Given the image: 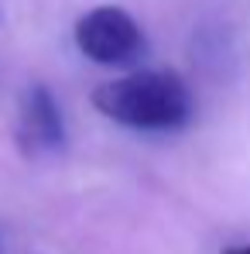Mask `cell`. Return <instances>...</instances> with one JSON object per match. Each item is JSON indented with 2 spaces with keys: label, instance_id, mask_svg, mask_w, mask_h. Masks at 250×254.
Listing matches in <instances>:
<instances>
[{
  "label": "cell",
  "instance_id": "3",
  "mask_svg": "<svg viewBox=\"0 0 250 254\" xmlns=\"http://www.w3.org/2000/svg\"><path fill=\"white\" fill-rule=\"evenodd\" d=\"M17 141L28 155H51L65 144V121L55 96L45 86H31L21 96L17 110Z\"/></svg>",
  "mask_w": 250,
  "mask_h": 254
},
{
  "label": "cell",
  "instance_id": "2",
  "mask_svg": "<svg viewBox=\"0 0 250 254\" xmlns=\"http://www.w3.org/2000/svg\"><path fill=\"white\" fill-rule=\"evenodd\" d=\"M76 45L96 65H127L144 52V35L127 10L103 3L79 17Z\"/></svg>",
  "mask_w": 250,
  "mask_h": 254
},
{
  "label": "cell",
  "instance_id": "1",
  "mask_svg": "<svg viewBox=\"0 0 250 254\" xmlns=\"http://www.w3.org/2000/svg\"><path fill=\"white\" fill-rule=\"evenodd\" d=\"M93 107L130 130H175L192 117V93L178 72L141 69L93 93Z\"/></svg>",
  "mask_w": 250,
  "mask_h": 254
},
{
  "label": "cell",
  "instance_id": "4",
  "mask_svg": "<svg viewBox=\"0 0 250 254\" xmlns=\"http://www.w3.org/2000/svg\"><path fill=\"white\" fill-rule=\"evenodd\" d=\"M223 254H250V244H230L223 248Z\"/></svg>",
  "mask_w": 250,
  "mask_h": 254
}]
</instances>
